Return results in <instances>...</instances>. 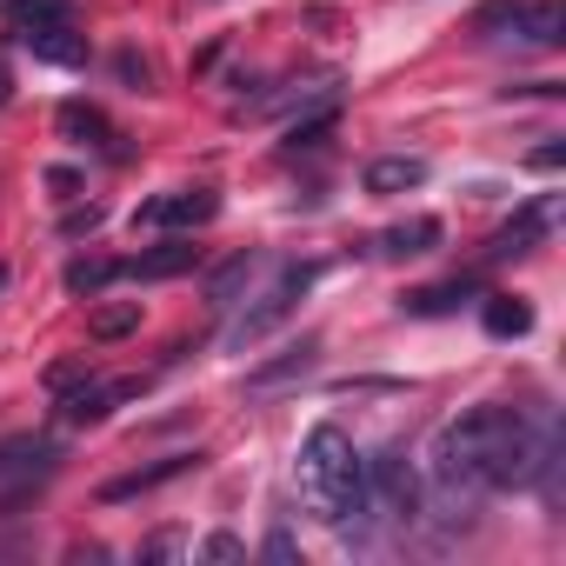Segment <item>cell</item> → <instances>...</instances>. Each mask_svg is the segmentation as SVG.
I'll use <instances>...</instances> for the list:
<instances>
[{
    "label": "cell",
    "mask_w": 566,
    "mask_h": 566,
    "mask_svg": "<svg viewBox=\"0 0 566 566\" xmlns=\"http://www.w3.org/2000/svg\"><path fill=\"white\" fill-rule=\"evenodd\" d=\"M553 433H539L520 407H473L433 440V473L447 493H500L526 486L546 460Z\"/></svg>",
    "instance_id": "obj_1"
},
{
    "label": "cell",
    "mask_w": 566,
    "mask_h": 566,
    "mask_svg": "<svg viewBox=\"0 0 566 566\" xmlns=\"http://www.w3.org/2000/svg\"><path fill=\"white\" fill-rule=\"evenodd\" d=\"M301 493H307L314 520H327V526H340L347 513L367 506V460H360L354 433H340V427H314L307 433V447H301Z\"/></svg>",
    "instance_id": "obj_2"
},
{
    "label": "cell",
    "mask_w": 566,
    "mask_h": 566,
    "mask_svg": "<svg viewBox=\"0 0 566 566\" xmlns=\"http://www.w3.org/2000/svg\"><path fill=\"white\" fill-rule=\"evenodd\" d=\"M307 287H314V266H307V260H294V266H280V280H273V287L260 294V307L233 321V340H240V347H247V340H260V334H266V327H273L280 314H287V307H294V301L307 294Z\"/></svg>",
    "instance_id": "obj_3"
},
{
    "label": "cell",
    "mask_w": 566,
    "mask_h": 566,
    "mask_svg": "<svg viewBox=\"0 0 566 566\" xmlns=\"http://www.w3.org/2000/svg\"><path fill=\"white\" fill-rule=\"evenodd\" d=\"M413 500H420V486H413V467H407L400 447H387L380 460H367V506H380L387 520H407Z\"/></svg>",
    "instance_id": "obj_4"
},
{
    "label": "cell",
    "mask_w": 566,
    "mask_h": 566,
    "mask_svg": "<svg viewBox=\"0 0 566 566\" xmlns=\"http://www.w3.org/2000/svg\"><path fill=\"white\" fill-rule=\"evenodd\" d=\"M213 213H220V193L213 187H174V193H160V200L140 207L147 227H207Z\"/></svg>",
    "instance_id": "obj_5"
},
{
    "label": "cell",
    "mask_w": 566,
    "mask_h": 566,
    "mask_svg": "<svg viewBox=\"0 0 566 566\" xmlns=\"http://www.w3.org/2000/svg\"><path fill=\"white\" fill-rule=\"evenodd\" d=\"M21 48H28L34 61H54V67H81V61H87V41L74 34V14H67V21L21 28Z\"/></svg>",
    "instance_id": "obj_6"
},
{
    "label": "cell",
    "mask_w": 566,
    "mask_h": 566,
    "mask_svg": "<svg viewBox=\"0 0 566 566\" xmlns=\"http://www.w3.org/2000/svg\"><path fill=\"white\" fill-rule=\"evenodd\" d=\"M187 467H200V453H167L160 467H140V473H120V480H107V486H101V500H107V506H120V500H134V493H154V486L180 480Z\"/></svg>",
    "instance_id": "obj_7"
},
{
    "label": "cell",
    "mask_w": 566,
    "mask_h": 566,
    "mask_svg": "<svg viewBox=\"0 0 566 566\" xmlns=\"http://www.w3.org/2000/svg\"><path fill=\"white\" fill-rule=\"evenodd\" d=\"M433 247H440V220L433 213H413V220H400V227L380 233V253L387 260H413V253H433Z\"/></svg>",
    "instance_id": "obj_8"
},
{
    "label": "cell",
    "mask_w": 566,
    "mask_h": 566,
    "mask_svg": "<svg viewBox=\"0 0 566 566\" xmlns=\"http://www.w3.org/2000/svg\"><path fill=\"white\" fill-rule=\"evenodd\" d=\"M187 266H200V247H193V240H167V247H154V253H140V260H127V273H134V280H174V273H187Z\"/></svg>",
    "instance_id": "obj_9"
},
{
    "label": "cell",
    "mask_w": 566,
    "mask_h": 566,
    "mask_svg": "<svg viewBox=\"0 0 566 566\" xmlns=\"http://www.w3.org/2000/svg\"><path fill=\"white\" fill-rule=\"evenodd\" d=\"M420 180H427V160H413V154H387L367 167V193H407Z\"/></svg>",
    "instance_id": "obj_10"
},
{
    "label": "cell",
    "mask_w": 566,
    "mask_h": 566,
    "mask_svg": "<svg viewBox=\"0 0 566 566\" xmlns=\"http://www.w3.org/2000/svg\"><path fill=\"white\" fill-rule=\"evenodd\" d=\"M539 227H546V207H526L513 227H500L493 233V247H486V260H520V253H533V240H539Z\"/></svg>",
    "instance_id": "obj_11"
},
{
    "label": "cell",
    "mask_w": 566,
    "mask_h": 566,
    "mask_svg": "<svg viewBox=\"0 0 566 566\" xmlns=\"http://www.w3.org/2000/svg\"><path fill=\"white\" fill-rule=\"evenodd\" d=\"M480 321H486V334H493V340H520V334L533 327V307H526V301H513V294H486Z\"/></svg>",
    "instance_id": "obj_12"
},
{
    "label": "cell",
    "mask_w": 566,
    "mask_h": 566,
    "mask_svg": "<svg viewBox=\"0 0 566 566\" xmlns=\"http://www.w3.org/2000/svg\"><path fill=\"white\" fill-rule=\"evenodd\" d=\"M61 134H67V140H81V147H107V140H114L107 114H101V107H87V101H67V107H61Z\"/></svg>",
    "instance_id": "obj_13"
},
{
    "label": "cell",
    "mask_w": 566,
    "mask_h": 566,
    "mask_svg": "<svg viewBox=\"0 0 566 566\" xmlns=\"http://www.w3.org/2000/svg\"><path fill=\"white\" fill-rule=\"evenodd\" d=\"M61 460V447L48 440H14V447H0V473H48Z\"/></svg>",
    "instance_id": "obj_14"
},
{
    "label": "cell",
    "mask_w": 566,
    "mask_h": 566,
    "mask_svg": "<svg viewBox=\"0 0 566 566\" xmlns=\"http://www.w3.org/2000/svg\"><path fill=\"white\" fill-rule=\"evenodd\" d=\"M120 273H127V260H74L67 266V294H101V287H114Z\"/></svg>",
    "instance_id": "obj_15"
},
{
    "label": "cell",
    "mask_w": 566,
    "mask_h": 566,
    "mask_svg": "<svg viewBox=\"0 0 566 566\" xmlns=\"http://www.w3.org/2000/svg\"><path fill=\"white\" fill-rule=\"evenodd\" d=\"M127 394H134V380H120V387H81L61 413H67V420H107V407L127 400Z\"/></svg>",
    "instance_id": "obj_16"
},
{
    "label": "cell",
    "mask_w": 566,
    "mask_h": 566,
    "mask_svg": "<svg viewBox=\"0 0 566 566\" xmlns=\"http://www.w3.org/2000/svg\"><path fill=\"white\" fill-rule=\"evenodd\" d=\"M467 294H473V280H447V287H420V294H407L400 307H407V314H453Z\"/></svg>",
    "instance_id": "obj_17"
},
{
    "label": "cell",
    "mask_w": 566,
    "mask_h": 566,
    "mask_svg": "<svg viewBox=\"0 0 566 566\" xmlns=\"http://www.w3.org/2000/svg\"><path fill=\"white\" fill-rule=\"evenodd\" d=\"M559 28H566V8H559V0H539V8L526 14V41H539V48H559V41H566Z\"/></svg>",
    "instance_id": "obj_18"
},
{
    "label": "cell",
    "mask_w": 566,
    "mask_h": 566,
    "mask_svg": "<svg viewBox=\"0 0 566 566\" xmlns=\"http://www.w3.org/2000/svg\"><path fill=\"white\" fill-rule=\"evenodd\" d=\"M134 327H140V307H134V301H127V307H101V314L87 321L94 340H120V334H134Z\"/></svg>",
    "instance_id": "obj_19"
},
{
    "label": "cell",
    "mask_w": 566,
    "mask_h": 566,
    "mask_svg": "<svg viewBox=\"0 0 566 566\" xmlns=\"http://www.w3.org/2000/svg\"><path fill=\"white\" fill-rule=\"evenodd\" d=\"M307 367H314V340H301V347H294L287 360L260 367V374H253V387H280V380H294V374H307Z\"/></svg>",
    "instance_id": "obj_20"
},
{
    "label": "cell",
    "mask_w": 566,
    "mask_h": 566,
    "mask_svg": "<svg viewBox=\"0 0 566 566\" xmlns=\"http://www.w3.org/2000/svg\"><path fill=\"white\" fill-rule=\"evenodd\" d=\"M41 21H67V0H14V34Z\"/></svg>",
    "instance_id": "obj_21"
},
{
    "label": "cell",
    "mask_w": 566,
    "mask_h": 566,
    "mask_svg": "<svg viewBox=\"0 0 566 566\" xmlns=\"http://www.w3.org/2000/svg\"><path fill=\"white\" fill-rule=\"evenodd\" d=\"M327 134H334V107H327V114H314V120H301V127H294V134H287V147H294V154H301V147H321V140H327Z\"/></svg>",
    "instance_id": "obj_22"
},
{
    "label": "cell",
    "mask_w": 566,
    "mask_h": 566,
    "mask_svg": "<svg viewBox=\"0 0 566 566\" xmlns=\"http://www.w3.org/2000/svg\"><path fill=\"white\" fill-rule=\"evenodd\" d=\"M526 160H533V167H539V174H553V167H559V160H566V140H546V147H533V154H526Z\"/></svg>",
    "instance_id": "obj_23"
},
{
    "label": "cell",
    "mask_w": 566,
    "mask_h": 566,
    "mask_svg": "<svg viewBox=\"0 0 566 566\" xmlns=\"http://www.w3.org/2000/svg\"><path fill=\"white\" fill-rule=\"evenodd\" d=\"M0 101H8V74H0Z\"/></svg>",
    "instance_id": "obj_24"
}]
</instances>
